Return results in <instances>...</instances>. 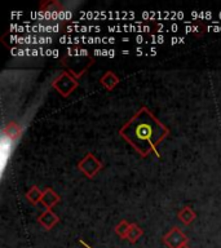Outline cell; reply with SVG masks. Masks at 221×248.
<instances>
[{"mask_svg":"<svg viewBox=\"0 0 221 248\" xmlns=\"http://www.w3.org/2000/svg\"><path fill=\"white\" fill-rule=\"evenodd\" d=\"M189 242V238L184 234L178 228H172L166 235L163 236V243L168 248H180Z\"/></svg>","mask_w":221,"mask_h":248,"instance_id":"obj_6","label":"cell"},{"mask_svg":"<svg viewBox=\"0 0 221 248\" xmlns=\"http://www.w3.org/2000/svg\"><path fill=\"white\" fill-rule=\"evenodd\" d=\"M60 201H61V198H60V195L53 189L46 187L44 191H43V197L40 203H42L43 207L46 209H52L57 203H60Z\"/></svg>","mask_w":221,"mask_h":248,"instance_id":"obj_8","label":"cell"},{"mask_svg":"<svg viewBox=\"0 0 221 248\" xmlns=\"http://www.w3.org/2000/svg\"><path fill=\"white\" fill-rule=\"evenodd\" d=\"M109 30L116 31V32H120V31H150V27L149 26H114L109 27Z\"/></svg>","mask_w":221,"mask_h":248,"instance_id":"obj_17","label":"cell"},{"mask_svg":"<svg viewBox=\"0 0 221 248\" xmlns=\"http://www.w3.org/2000/svg\"><path fill=\"white\" fill-rule=\"evenodd\" d=\"M63 13H66L63 11V7L60 1H56V0H52V1H46L40 5V11H39V15H42V17L44 19H58L63 18Z\"/></svg>","mask_w":221,"mask_h":248,"instance_id":"obj_5","label":"cell"},{"mask_svg":"<svg viewBox=\"0 0 221 248\" xmlns=\"http://www.w3.org/2000/svg\"><path fill=\"white\" fill-rule=\"evenodd\" d=\"M21 133H22V128L19 127L17 123H15V122L8 123L7 125L3 128V131H1V136L12 140V141H17V140L21 137Z\"/></svg>","mask_w":221,"mask_h":248,"instance_id":"obj_9","label":"cell"},{"mask_svg":"<svg viewBox=\"0 0 221 248\" xmlns=\"http://www.w3.org/2000/svg\"><path fill=\"white\" fill-rule=\"evenodd\" d=\"M25 197H26V199L30 202L31 204H38L39 202L42 201L43 191L39 190L38 186H32V187L27 191Z\"/></svg>","mask_w":221,"mask_h":248,"instance_id":"obj_15","label":"cell"},{"mask_svg":"<svg viewBox=\"0 0 221 248\" xmlns=\"http://www.w3.org/2000/svg\"><path fill=\"white\" fill-rule=\"evenodd\" d=\"M129 226H131V224H129L127 220H122L119 224L115 226V232L122 238V239H126L128 230H129Z\"/></svg>","mask_w":221,"mask_h":248,"instance_id":"obj_16","label":"cell"},{"mask_svg":"<svg viewBox=\"0 0 221 248\" xmlns=\"http://www.w3.org/2000/svg\"><path fill=\"white\" fill-rule=\"evenodd\" d=\"M180 248H190V247L188 246V244H185V246H182V247H180Z\"/></svg>","mask_w":221,"mask_h":248,"instance_id":"obj_20","label":"cell"},{"mask_svg":"<svg viewBox=\"0 0 221 248\" xmlns=\"http://www.w3.org/2000/svg\"><path fill=\"white\" fill-rule=\"evenodd\" d=\"M67 57H69L71 61H74V63L66 61L65 58H62V63L69 69L70 73L73 74L77 79L80 77V75H83V74L87 71V69H88L89 66L95 62L92 56H85V57H73V56H67Z\"/></svg>","mask_w":221,"mask_h":248,"instance_id":"obj_3","label":"cell"},{"mask_svg":"<svg viewBox=\"0 0 221 248\" xmlns=\"http://www.w3.org/2000/svg\"><path fill=\"white\" fill-rule=\"evenodd\" d=\"M39 225H42L44 230H50L60 222V217L52 211V209H46L44 212L38 217Z\"/></svg>","mask_w":221,"mask_h":248,"instance_id":"obj_7","label":"cell"},{"mask_svg":"<svg viewBox=\"0 0 221 248\" xmlns=\"http://www.w3.org/2000/svg\"><path fill=\"white\" fill-rule=\"evenodd\" d=\"M101 84L104 85L108 91H112L116 85L119 84V78L116 77L112 71H106L104 77L101 78Z\"/></svg>","mask_w":221,"mask_h":248,"instance_id":"obj_11","label":"cell"},{"mask_svg":"<svg viewBox=\"0 0 221 248\" xmlns=\"http://www.w3.org/2000/svg\"><path fill=\"white\" fill-rule=\"evenodd\" d=\"M170 131L153 112L142 106L119 129V135L139 153L142 158L150 153L160 156L158 145L168 136Z\"/></svg>","mask_w":221,"mask_h":248,"instance_id":"obj_1","label":"cell"},{"mask_svg":"<svg viewBox=\"0 0 221 248\" xmlns=\"http://www.w3.org/2000/svg\"><path fill=\"white\" fill-rule=\"evenodd\" d=\"M177 217H178V220L181 221L184 225H190L194 220H195L197 215H195V212H194L191 207L186 205V207H184V208L178 211Z\"/></svg>","mask_w":221,"mask_h":248,"instance_id":"obj_10","label":"cell"},{"mask_svg":"<svg viewBox=\"0 0 221 248\" xmlns=\"http://www.w3.org/2000/svg\"><path fill=\"white\" fill-rule=\"evenodd\" d=\"M78 85H79L78 79L74 77L73 74L69 73V71H62V73L54 79L53 83H52V87H53L62 97H69L70 94L77 89Z\"/></svg>","mask_w":221,"mask_h":248,"instance_id":"obj_2","label":"cell"},{"mask_svg":"<svg viewBox=\"0 0 221 248\" xmlns=\"http://www.w3.org/2000/svg\"><path fill=\"white\" fill-rule=\"evenodd\" d=\"M79 243H80L81 246H83V247H85V248H92V247H91V246H89V244H87V243H85L84 240L79 239Z\"/></svg>","mask_w":221,"mask_h":248,"instance_id":"obj_19","label":"cell"},{"mask_svg":"<svg viewBox=\"0 0 221 248\" xmlns=\"http://www.w3.org/2000/svg\"><path fill=\"white\" fill-rule=\"evenodd\" d=\"M67 30L70 31V32H73V31H79V32H85V31H98L100 30V27H92V26H81V27H69Z\"/></svg>","mask_w":221,"mask_h":248,"instance_id":"obj_18","label":"cell"},{"mask_svg":"<svg viewBox=\"0 0 221 248\" xmlns=\"http://www.w3.org/2000/svg\"><path fill=\"white\" fill-rule=\"evenodd\" d=\"M114 39H92V38H61V43H114Z\"/></svg>","mask_w":221,"mask_h":248,"instance_id":"obj_13","label":"cell"},{"mask_svg":"<svg viewBox=\"0 0 221 248\" xmlns=\"http://www.w3.org/2000/svg\"><path fill=\"white\" fill-rule=\"evenodd\" d=\"M143 235V230L140 228L137 224H131L129 226V230L127 232V236H126V239L129 242V243L135 244L137 243V240Z\"/></svg>","mask_w":221,"mask_h":248,"instance_id":"obj_12","label":"cell"},{"mask_svg":"<svg viewBox=\"0 0 221 248\" xmlns=\"http://www.w3.org/2000/svg\"><path fill=\"white\" fill-rule=\"evenodd\" d=\"M101 168H102V163L92 153H87L84 158L78 163V170L88 178L95 177L100 172Z\"/></svg>","mask_w":221,"mask_h":248,"instance_id":"obj_4","label":"cell"},{"mask_svg":"<svg viewBox=\"0 0 221 248\" xmlns=\"http://www.w3.org/2000/svg\"><path fill=\"white\" fill-rule=\"evenodd\" d=\"M12 40L15 43L19 44H44V43L53 42V39L50 38H17V36H12Z\"/></svg>","mask_w":221,"mask_h":248,"instance_id":"obj_14","label":"cell"}]
</instances>
